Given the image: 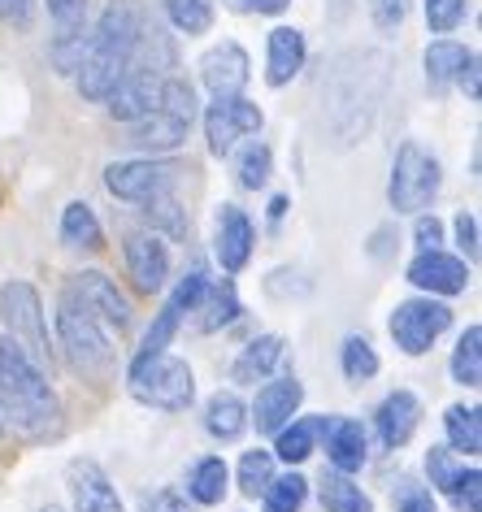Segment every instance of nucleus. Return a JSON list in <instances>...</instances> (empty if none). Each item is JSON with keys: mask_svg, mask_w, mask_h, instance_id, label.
<instances>
[{"mask_svg": "<svg viewBox=\"0 0 482 512\" xmlns=\"http://www.w3.org/2000/svg\"><path fill=\"white\" fill-rule=\"evenodd\" d=\"M304 66V35L296 27H274L270 31V57H265V83L287 87Z\"/></svg>", "mask_w": 482, "mask_h": 512, "instance_id": "nucleus-22", "label": "nucleus"}, {"mask_svg": "<svg viewBox=\"0 0 482 512\" xmlns=\"http://www.w3.org/2000/svg\"><path fill=\"white\" fill-rule=\"evenodd\" d=\"M456 83L465 87L469 100H478V57L474 53H469V61H465V70H461V79H456Z\"/></svg>", "mask_w": 482, "mask_h": 512, "instance_id": "nucleus-50", "label": "nucleus"}, {"mask_svg": "<svg viewBox=\"0 0 482 512\" xmlns=\"http://www.w3.org/2000/svg\"><path fill=\"white\" fill-rule=\"evenodd\" d=\"M274 478V456L270 452H244V460H239V491L244 495H261L265 486H270Z\"/></svg>", "mask_w": 482, "mask_h": 512, "instance_id": "nucleus-38", "label": "nucleus"}, {"mask_svg": "<svg viewBox=\"0 0 482 512\" xmlns=\"http://www.w3.org/2000/svg\"><path fill=\"white\" fill-rule=\"evenodd\" d=\"M57 335H61V348H66L70 365L79 369V374L100 378L113 369V348H109L105 326H100L70 291L61 296V309H57Z\"/></svg>", "mask_w": 482, "mask_h": 512, "instance_id": "nucleus-5", "label": "nucleus"}, {"mask_svg": "<svg viewBox=\"0 0 482 512\" xmlns=\"http://www.w3.org/2000/svg\"><path fill=\"white\" fill-rule=\"evenodd\" d=\"M131 391L152 408L183 413V408L196 400V378H192V369H187V361L161 352V356H152L148 365L131 369Z\"/></svg>", "mask_w": 482, "mask_h": 512, "instance_id": "nucleus-7", "label": "nucleus"}, {"mask_svg": "<svg viewBox=\"0 0 482 512\" xmlns=\"http://www.w3.org/2000/svg\"><path fill=\"white\" fill-rule=\"evenodd\" d=\"M144 512H192V508H187V499L174 491V486H166V491H157V495L144 499Z\"/></svg>", "mask_w": 482, "mask_h": 512, "instance_id": "nucleus-46", "label": "nucleus"}, {"mask_svg": "<svg viewBox=\"0 0 482 512\" xmlns=\"http://www.w3.org/2000/svg\"><path fill=\"white\" fill-rule=\"evenodd\" d=\"M261 109L244 96H213V105L205 113V135H209V152L213 157H231L239 139L261 131Z\"/></svg>", "mask_w": 482, "mask_h": 512, "instance_id": "nucleus-10", "label": "nucleus"}, {"mask_svg": "<svg viewBox=\"0 0 482 512\" xmlns=\"http://www.w3.org/2000/svg\"><path fill=\"white\" fill-rule=\"evenodd\" d=\"M378 374V352L361 335L344 339V378L348 382H370Z\"/></svg>", "mask_w": 482, "mask_h": 512, "instance_id": "nucleus-37", "label": "nucleus"}, {"mask_svg": "<svg viewBox=\"0 0 482 512\" xmlns=\"http://www.w3.org/2000/svg\"><path fill=\"white\" fill-rule=\"evenodd\" d=\"M448 495L461 512H482V473L461 465V473H456L452 486H448Z\"/></svg>", "mask_w": 482, "mask_h": 512, "instance_id": "nucleus-40", "label": "nucleus"}, {"mask_svg": "<svg viewBox=\"0 0 482 512\" xmlns=\"http://www.w3.org/2000/svg\"><path fill=\"white\" fill-rule=\"evenodd\" d=\"M174 174H179V165H170V161H118L105 170V187L118 200L144 204L157 196V191H170Z\"/></svg>", "mask_w": 482, "mask_h": 512, "instance_id": "nucleus-12", "label": "nucleus"}, {"mask_svg": "<svg viewBox=\"0 0 482 512\" xmlns=\"http://www.w3.org/2000/svg\"><path fill=\"white\" fill-rule=\"evenodd\" d=\"M313 439H317V417L291 421V426L278 430V447H274V452L283 456L287 465H300V460L313 456Z\"/></svg>", "mask_w": 482, "mask_h": 512, "instance_id": "nucleus-34", "label": "nucleus"}, {"mask_svg": "<svg viewBox=\"0 0 482 512\" xmlns=\"http://www.w3.org/2000/svg\"><path fill=\"white\" fill-rule=\"evenodd\" d=\"M378 439H383V447H404L413 439V430H417V421H422V400H417L413 391H391L383 404H378Z\"/></svg>", "mask_w": 482, "mask_h": 512, "instance_id": "nucleus-21", "label": "nucleus"}, {"mask_svg": "<svg viewBox=\"0 0 482 512\" xmlns=\"http://www.w3.org/2000/svg\"><path fill=\"white\" fill-rule=\"evenodd\" d=\"M166 18L183 35H205L213 27V0H166Z\"/></svg>", "mask_w": 482, "mask_h": 512, "instance_id": "nucleus-33", "label": "nucleus"}, {"mask_svg": "<svg viewBox=\"0 0 482 512\" xmlns=\"http://www.w3.org/2000/svg\"><path fill=\"white\" fill-rule=\"evenodd\" d=\"M465 61H469V48L461 44H452V40H435L426 48V83H430V92L443 96L448 87L461 79V70H465Z\"/></svg>", "mask_w": 482, "mask_h": 512, "instance_id": "nucleus-24", "label": "nucleus"}, {"mask_svg": "<svg viewBox=\"0 0 482 512\" xmlns=\"http://www.w3.org/2000/svg\"><path fill=\"white\" fill-rule=\"evenodd\" d=\"M448 326H452V309L439 300H404V304H396V313H391V322H387L396 348L409 352V356L430 352V343H435Z\"/></svg>", "mask_w": 482, "mask_h": 512, "instance_id": "nucleus-8", "label": "nucleus"}, {"mask_svg": "<svg viewBox=\"0 0 482 512\" xmlns=\"http://www.w3.org/2000/svg\"><path fill=\"white\" fill-rule=\"evenodd\" d=\"M465 0H426V27L435 35H448L465 22Z\"/></svg>", "mask_w": 482, "mask_h": 512, "instance_id": "nucleus-41", "label": "nucleus"}, {"mask_svg": "<svg viewBox=\"0 0 482 512\" xmlns=\"http://www.w3.org/2000/svg\"><path fill=\"white\" fill-rule=\"evenodd\" d=\"M387 53H344L331 61L322 79L326 96V126H331L335 144L348 148L374 126V113L387 96Z\"/></svg>", "mask_w": 482, "mask_h": 512, "instance_id": "nucleus-1", "label": "nucleus"}, {"mask_svg": "<svg viewBox=\"0 0 482 512\" xmlns=\"http://www.w3.org/2000/svg\"><path fill=\"white\" fill-rule=\"evenodd\" d=\"M0 417H5L18 434H31V439L48 434L61 417L57 395L48 387L44 369L35 365V356L9 335L0 339Z\"/></svg>", "mask_w": 482, "mask_h": 512, "instance_id": "nucleus-3", "label": "nucleus"}, {"mask_svg": "<svg viewBox=\"0 0 482 512\" xmlns=\"http://www.w3.org/2000/svg\"><path fill=\"white\" fill-rule=\"evenodd\" d=\"M317 499H322L326 512H374V499L365 495L348 473H335V469L322 473V482H317Z\"/></svg>", "mask_w": 482, "mask_h": 512, "instance_id": "nucleus-26", "label": "nucleus"}, {"mask_svg": "<svg viewBox=\"0 0 482 512\" xmlns=\"http://www.w3.org/2000/svg\"><path fill=\"white\" fill-rule=\"evenodd\" d=\"M439 161L430 157V152L417 144V139H404L396 161H391V183H387V200L396 213H417L426 209L430 200L439 196Z\"/></svg>", "mask_w": 482, "mask_h": 512, "instance_id": "nucleus-6", "label": "nucleus"}, {"mask_svg": "<svg viewBox=\"0 0 482 512\" xmlns=\"http://www.w3.org/2000/svg\"><path fill=\"white\" fill-rule=\"evenodd\" d=\"M413 239H417V248H422V252L439 248V243H443V222H439V217H417Z\"/></svg>", "mask_w": 482, "mask_h": 512, "instance_id": "nucleus-47", "label": "nucleus"}, {"mask_svg": "<svg viewBox=\"0 0 482 512\" xmlns=\"http://www.w3.org/2000/svg\"><path fill=\"white\" fill-rule=\"evenodd\" d=\"M44 512H61V508H57V504H48V508H44Z\"/></svg>", "mask_w": 482, "mask_h": 512, "instance_id": "nucleus-52", "label": "nucleus"}, {"mask_svg": "<svg viewBox=\"0 0 482 512\" xmlns=\"http://www.w3.org/2000/svg\"><path fill=\"white\" fill-rule=\"evenodd\" d=\"M144 9L135 0H109V9L96 22V35H87L83 61H79V92L87 100H105L118 79L131 66L139 35H144Z\"/></svg>", "mask_w": 482, "mask_h": 512, "instance_id": "nucleus-2", "label": "nucleus"}, {"mask_svg": "<svg viewBox=\"0 0 482 512\" xmlns=\"http://www.w3.org/2000/svg\"><path fill=\"white\" fill-rule=\"evenodd\" d=\"M261 495H265V512H300L304 495H309V482L300 473H283V478H270V486Z\"/></svg>", "mask_w": 482, "mask_h": 512, "instance_id": "nucleus-35", "label": "nucleus"}, {"mask_svg": "<svg viewBox=\"0 0 482 512\" xmlns=\"http://www.w3.org/2000/svg\"><path fill=\"white\" fill-rule=\"evenodd\" d=\"M317 434H326V456H331L335 473H357L370 456V443H365V426L352 417H317Z\"/></svg>", "mask_w": 482, "mask_h": 512, "instance_id": "nucleus-15", "label": "nucleus"}, {"mask_svg": "<svg viewBox=\"0 0 482 512\" xmlns=\"http://www.w3.org/2000/svg\"><path fill=\"white\" fill-rule=\"evenodd\" d=\"M270 170H274V157H270V148H265V144H248L244 152H239V161H235L239 187H248V191H257V187L270 183Z\"/></svg>", "mask_w": 482, "mask_h": 512, "instance_id": "nucleus-36", "label": "nucleus"}, {"mask_svg": "<svg viewBox=\"0 0 482 512\" xmlns=\"http://www.w3.org/2000/svg\"><path fill=\"white\" fill-rule=\"evenodd\" d=\"M179 317H183V309L174 300H166V309L157 313V322L148 326V335H144V343H139V352H135V361H131V369H139V365H148L152 356H161L170 348V339L179 335Z\"/></svg>", "mask_w": 482, "mask_h": 512, "instance_id": "nucleus-30", "label": "nucleus"}, {"mask_svg": "<svg viewBox=\"0 0 482 512\" xmlns=\"http://www.w3.org/2000/svg\"><path fill=\"white\" fill-rule=\"evenodd\" d=\"M283 352H287V343L278 339V335H261V339H252L244 352H239V361L231 369V378L235 382H265L274 374V365L283 361Z\"/></svg>", "mask_w": 482, "mask_h": 512, "instance_id": "nucleus-23", "label": "nucleus"}, {"mask_svg": "<svg viewBox=\"0 0 482 512\" xmlns=\"http://www.w3.org/2000/svg\"><path fill=\"white\" fill-rule=\"evenodd\" d=\"M300 400H304V387H300L296 378L265 382V387L257 391V404H252V421H257V430L261 434H278L291 417H296Z\"/></svg>", "mask_w": 482, "mask_h": 512, "instance_id": "nucleus-20", "label": "nucleus"}, {"mask_svg": "<svg viewBox=\"0 0 482 512\" xmlns=\"http://www.w3.org/2000/svg\"><path fill=\"white\" fill-rule=\"evenodd\" d=\"M31 9H35V0H0V22L5 27H27Z\"/></svg>", "mask_w": 482, "mask_h": 512, "instance_id": "nucleus-48", "label": "nucleus"}, {"mask_svg": "<svg viewBox=\"0 0 482 512\" xmlns=\"http://www.w3.org/2000/svg\"><path fill=\"white\" fill-rule=\"evenodd\" d=\"M61 239L74 243V248H100L105 243V230H100L92 204H83V200L66 204V213H61Z\"/></svg>", "mask_w": 482, "mask_h": 512, "instance_id": "nucleus-29", "label": "nucleus"}, {"mask_svg": "<svg viewBox=\"0 0 482 512\" xmlns=\"http://www.w3.org/2000/svg\"><path fill=\"white\" fill-rule=\"evenodd\" d=\"M66 291H70V296L79 300L83 309L92 313L105 330H118V335H122V330L131 326V304H126V296H122L118 287H113V278H109V274H100V270L74 274Z\"/></svg>", "mask_w": 482, "mask_h": 512, "instance_id": "nucleus-11", "label": "nucleus"}, {"mask_svg": "<svg viewBox=\"0 0 482 512\" xmlns=\"http://www.w3.org/2000/svg\"><path fill=\"white\" fill-rule=\"evenodd\" d=\"M452 226H456V243H461V252L469 256V261H478V217L469 209H461Z\"/></svg>", "mask_w": 482, "mask_h": 512, "instance_id": "nucleus-45", "label": "nucleus"}, {"mask_svg": "<svg viewBox=\"0 0 482 512\" xmlns=\"http://www.w3.org/2000/svg\"><path fill=\"white\" fill-rule=\"evenodd\" d=\"M443 430H448V443H452V452L478 456V447H482V426H478V408L452 404L448 413H443Z\"/></svg>", "mask_w": 482, "mask_h": 512, "instance_id": "nucleus-31", "label": "nucleus"}, {"mask_svg": "<svg viewBox=\"0 0 482 512\" xmlns=\"http://www.w3.org/2000/svg\"><path fill=\"white\" fill-rule=\"evenodd\" d=\"M0 317L9 326V339H18L27 352L48 356V330H44V304L31 283H5L0 287Z\"/></svg>", "mask_w": 482, "mask_h": 512, "instance_id": "nucleus-9", "label": "nucleus"}, {"mask_svg": "<svg viewBox=\"0 0 482 512\" xmlns=\"http://www.w3.org/2000/svg\"><path fill=\"white\" fill-rule=\"evenodd\" d=\"M426 473H430V486H439V491L448 495V486H452L456 473H461V465L452 460L448 447H430V456H426Z\"/></svg>", "mask_w": 482, "mask_h": 512, "instance_id": "nucleus-42", "label": "nucleus"}, {"mask_svg": "<svg viewBox=\"0 0 482 512\" xmlns=\"http://www.w3.org/2000/svg\"><path fill=\"white\" fill-rule=\"evenodd\" d=\"M205 430L213 434V439H222V443L239 439V434L248 430V408H244V400L231 395V391H218L209 400V408H205Z\"/></svg>", "mask_w": 482, "mask_h": 512, "instance_id": "nucleus-25", "label": "nucleus"}, {"mask_svg": "<svg viewBox=\"0 0 482 512\" xmlns=\"http://www.w3.org/2000/svg\"><path fill=\"white\" fill-rule=\"evenodd\" d=\"M283 213H287V196H274V204H270V222H278Z\"/></svg>", "mask_w": 482, "mask_h": 512, "instance_id": "nucleus-51", "label": "nucleus"}, {"mask_svg": "<svg viewBox=\"0 0 482 512\" xmlns=\"http://www.w3.org/2000/svg\"><path fill=\"white\" fill-rule=\"evenodd\" d=\"M200 79L213 96H239L248 87V53L239 44H218L200 57Z\"/></svg>", "mask_w": 482, "mask_h": 512, "instance_id": "nucleus-16", "label": "nucleus"}, {"mask_svg": "<svg viewBox=\"0 0 482 512\" xmlns=\"http://www.w3.org/2000/svg\"><path fill=\"white\" fill-rule=\"evenodd\" d=\"M196 313H200V330H222V326H231L244 309H239V296H235L231 283H209L205 296H200V304H196Z\"/></svg>", "mask_w": 482, "mask_h": 512, "instance_id": "nucleus-28", "label": "nucleus"}, {"mask_svg": "<svg viewBox=\"0 0 482 512\" xmlns=\"http://www.w3.org/2000/svg\"><path fill=\"white\" fill-rule=\"evenodd\" d=\"M48 18H53V61L57 70H79L87 48V0H48Z\"/></svg>", "mask_w": 482, "mask_h": 512, "instance_id": "nucleus-13", "label": "nucleus"}, {"mask_svg": "<svg viewBox=\"0 0 482 512\" xmlns=\"http://www.w3.org/2000/svg\"><path fill=\"white\" fill-rule=\"evenodd\" d=\"M226 5L239 9V14H283L291 0H226Z\"/></svg>", "mask_w": 482, "mask_h": 512, "instance_id": "nucleus-49", "label": "nucleus"}, {"mask_svg": "<svg viewBox=\"0 0 482 512\" xmlns=\"http://www.w3.org/2000/svg\"><path fill=\"white\" fill-rule=\"evenodd\" d=\"M126 270H131V283L139 291H161L170 278V252L157 235H131L126 239Z\"/></svg>", "mask_w": 482, "mask_h": 512, "instance_id": "nucleus-18", "label": "nucleus"}, {"mask_svg": "<svg viewBox=\"0 0 482 512\" xmlns=\"http://www.w3.org/2000/svg\"><path fill=\"white\" fill-rule=\"evenodd\" d=\"M70 499L74 512H122V499L96 460H74L70 465Z\"/></svg>", "mask_w": 482, "mask_h": 512, "instance_id": "nucleus-17", "label": "nucleus"}, {"mask_svg": "<svg viewBox=\"0 0 482 512\" xmlns=\"http://www.w3.org/2000/svg\"><path fill=\"white\" fill-rule=\"evenodd\" d=\"M396 512H435V499H430L426 486H417L413 478L396 482Z\"/></svg>", "mask_w": 482, "mask_h": 512, "instance_id": "nucleus-43", "label": "nucleus"}, {"mask_svg": "<svg viewBox=\"0 0 482 512\" xmlns=\"http://www.w3.org/2000/svg\"><path fill=\"white\" fill-rule=\"evenodd\" d=\"M192 122H196V92L192 83L183 79H166L161 83V96L144 118L131 122V139L126 144L144 148V152H174L192 135Z\"/></svg>", "mask_w": 482, "mask_h": 512, "instance_id": "nucleus-4", "label": "nucleus"}, {"mask_svg": "<svg viewBox=\"0 0 482 512\" xmlns=\"http://www.w3.org/2000/svg\"><path fill=\"white\" fill-rule=\"evenodd\" d=\"M370 14L378 31H396L409 18V0H370Z\"/></svg>", "mask_w": 482, "mask_h": 512, "instance_id": "nucleus-44", "label": "nucleus"}, {"mask_svg": "<svg viewBox=\"0 0 482 512\" xmlns=\"http://www.w3.org/2000/svg\"><path fill=\"white\" fill-rule=\"evenodd\" d=\"M144 217L157 226H166L170 235H183L187 230V217L179 213V200H174V187L170 191H157L152 200H144Z\"/></svg>", "mask_w": 482, "mask_h": 512, "instance_id": "nucleus-39", "label": "nucleus"}, {"mask_svg": "<svg viewBox=\"0 0 482 512\" xmlns=\"http://www.w3.org/2000/svg\"><path fill=\"white\" fill-rule=\"evenodd\" d=\"M452 378L461 387H482V326H469L452 352Z\"/></svg>", "mask_w": 482, "mask_h": 512, "instance_id": "nucleus-32", "label": "nucleus"}, {"mask_svg": "<svg viewBox=\"0 0 482 512\" xmlns=\"http://www.w3.org/2000/svg\"><path fill=\"white\" fill-rule=\"evenodd\" d=\"M213 252H218L222 270L226 274H239L252 256V222L244 209L235 204H222L218 209V235H213Z\"/></svg>", "mask_w": 482, "mask_h": 512, "instance_id": "nucleus-19", "label": "nucleus"}, {"mask_svg": "<svg viewBox=\"0 0 482 512\" xmlns=\"http://www.w3.org/2000/svg\"><path fill=\"white\" fill-rule=\"evenodd\" d=\"M409 283L430 291V296H461L469 287V270H465V261L430 248V252H417V261L409 265Z\"/></svg>", "mask_w": 482, "mask_h": 512, "instance_id": "nucleus-14", "label": "nucleus"}, {"mask_svg": "<svg viewBox=\"0 0 482 512\" xmlns=\"http://www.w3.org/2000/svg\"><path fill=\"white\" fill-rule=\"evenodd\" d=\"M226 460L222 456H205V460H196L192 465V473H187V495L196 499V504H205V508H213V504H222L226 499Z\"/></svg>", "mask_w": 482, "mask_h": 512, "instance_id": "nucleus-27", "label": "nucleus"}]
</instances>
